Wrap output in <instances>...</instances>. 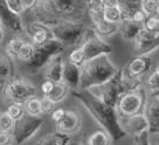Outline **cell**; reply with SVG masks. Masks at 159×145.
I'll return each mask as SVG.
<instances>
[{
	"mask_svg": "<svg viewBox=\"0 0 159 145\" xmlns=\"http://www.w3.org/2000/svg\"><path fill=\"white\" fill-rule=\"evenodd\" d=\"M71 95L84 105L102 130H104L112 140H120L126 136L119 125V117L115 108L103 103L91 94L90 90H75Z\"/></svg>",
	"mask_w": 159,
	"mask_h": 145,
	"instance_id": "1",
	"label": "cell"
},
{
	"mask_svg": "<svg viewBox=\"0 0 159 145\" xmlns=\"http://www.w3.org/2000/svg\"><path fill=\"white\" fill-rule=\"evenodd\" d=\"M120 68H118L108 55H102L87 61L81 67V82L79 90H90L110 81Z\"/></svg>",
	"mask_w": 159,
	"mask_h": 145,
	"instance_id": "2",
	"label": "cell"
},
{
	"mask_svg": "<svg viewBox=\"0 0 159 145\" xmlns=\"http://www.w3.org/2000/svg\"><path fill=\"white\" fill-rule=\"evenodd\" d=\"M142 88L143 87L140 80H130L124 75L123 69H119L118 73L111 80L104 84L90 89V91L103 103L116 109L117 102L124 94Z\"/></svg>",
	"mask_w": 159,
	"mask_h": 145,
	"instance_id": "3",
	"label": "cell"
},
{
	"mask_svg": "<svg viewBox=\"0 0 159 145\" xmlns=\"http://www.w3.org/2000/svg\"><path fill=\"white\" fill-rule=\"evenodd\" d=\"M46 27H48L55 40L60 41L65 47H79L85 38L88 29L79 21L63 20L60 18L39 19Z\"/></svg>",
	"mask_w": 159,
	"mask_h": 145,
	"instance_id": "4",
	"label": "cell"
},
{
	"mask_svg": "<svg viewBox=\"0 0 159 145\" xmlns=\"http://www.w3.org/2000/svg\"><path fill=\"white\" fill-rule=\"evenodd\" d=\"M65 49V46L55 39L47 41L42 46L35 47L33 56L30 57V60L28 62H26V70L28 73H32V74L38 73L43 67H47V65L56 56L62 55Z\"/></svg>",
	"mask_w": 159,
	"mask_h": 145,
	"instance_id": "5",
	"label": "cell"
},
{
	"mask_svg": "<svg viewBox=\"0 0 159 145\" xmlns=\"http://www.w3.org/2000/svg\"><path fill=\"white\" fill-rule=\"evenodd\" d=\"M36 93L35 85L24 77H11L4 85V95L12 103L24 105L32 97H35Z\"/></svg>",
	"mask_w": 159,
	"mask_h": 145,
	"instance_id": "6",
	"label": "cell"
},
{
	"mask_svg": "<svg viewBox=\"0 0 159 145\" xmlns=\"http://www.w3.org/2000/svg\"><path fill=\"white\" fill-rule=\"evenodd\" d=\"M146 100H148L146 93L143 88L129 91L118 100L116 105V111L119 117H128V116L143 114Z\"/></svg>",
	"mask_w": 159,
	"mask_h": 145,
	"instance_id": "7",
	"label": "cell"
},
{
	"mask_svg": "<svg viewBox=\"0 0 159 145\" xmlns=\"http://www.w3.org/2000/svg\"><path fill=\"white\" fill-rule=\"evenodd\" d=\"M38 8L46 11L47 13L57 16H66L65 20H75V15L83 14V8L81 2L74 0H54V1H40Z\"/></svg>",
	"mask_w": 159,
	"mask_h": 145,
	"instance_id": "8",
	"label": "cell"
},
{
	"mask_svg": "<svg viewBox=\"0 0 159 145\" xmlns=\"http://www.w3.org/2000/svg\"><path fill=\"white\" fill-rule=\"evenodd\" d=\"M45 120L42 117H33L25 114L21 118L14 122V128L12 130V136L15 145H21L30 140L33 136L41 129Z\"/></svg>",
	"mask_w": 159,
	"mask_h": 145,
	"instance_id": "9",
	"label": "cell"
},
{
	"mask_svg": "<svg viewBox=\"0 0 159 145\" xmlns=\"http://www.w3.org/2000/svg\"><path fill=\"white\" fill-rule=\"evenodd\" d=\"M81 48L83 50L85 56V62L94 60L96 57L102 55H109L112 52V47L97 36L94 30H88L83 42L81 43Z\"/></svg>",
	"mask_w": 159,
	"mask_h": 145,
	"instance_id": "10",
	"label": "cell"
},
{
	"mask_svg": "<svg viewBox=\"0 0 159 145\" xmlns=\"http://www.w3.org/2000/svg\"><path fill=\"white\" fill-rule=\"evenodd\" d=\"M152 67V55H136L123 68L124 75L130 80H140Z\"/></svg>",
	"mask_w": 159,
	"mask_h": 145,
	"instance_id": "11",
	"label": "cell"
},
{
	"mask_svg": "<svg viewBox=\"0 0 159 145\" xmlns=\"http://www.w3.org/2000/svg\"><path fill=\"white\" fill-rule=\"evenodd\" d=\"M119 125L122 130L126 134V136H131V137L149 131V123L144 114L128 116V117H119Z\"/></svg>",
	"mask_w": 159,
	"mask_h": 145,
	"instance_id": "12",
	"label": "cell"
},
{
	"mask_svg": "<svg viewBox=\"0 0 159 145\" xmlns=\"http://www.w3.org/2000/svg\"><path fill=\"white\" fill-rule=\"evenodd\" d=\"M159 49V35H153L142 29L134 41V50L137 55H152Z\"/></svg>",
	"mask_w": 159,
	"mask_h": 145,
	"instance_id": "13",
	"label": "cell"
},
{
	"mask_svg": "<svg viewBox=\"0 0 159 145\" xmlns=\"http://www.w3.org/2000/svg\"><path fill=\"white\" fill-rule=\"evenodd\" d=\"M25 32L28 34L30 42L34 47H39L46 43L47 41L54 39L53 34L48 27H46L40 20H36L30 25L25 26Z\"/></svg>",
	"mask_w": 159,
	"mask_h": 145,
	"instance_id": "14",
	"label": "cell"
},
{
	"mask_svg": "<svg viewBox=\"0 0 159 145\" xmlns=\"http://www.w3.org/2000/svg\"><path fill=\"white\" fill-rule=\"evenodd\" d=\"M0 20L4 25V28H7L13 33L21 34L25 32V25L21 15L11 12L5 5V1H0Z\"/></svg>",
	"mask_w": 159,
	"mask_h": 145,
	"instance_id": "15",
	"label": "cell"
},
{
	"mask_svg": "<svg viewBox=\"0 0 159 145\" xmlns=\"http://www.w3.org/2000/svg\"><path fill=\"white\" fill-rule=\"evenodd\" d=\"M89 15L90 19L94 22V32L102 40L105 41L107 39H110V38L115 36L117 33H119V25H115V24H110L108 21H105L103 18V13Z\"/></svg>",
	"mask_w": 159,
	"mask_h": 145,
	"instance_id": "16",
	"label": "cell"
},
{
	"mask_svg": "<svg viewBox=\"0 0 159 145\" xmlns=\"http://www.w3.org/2000/svg\"><path fill=\"white\" fill-rule=\"evenodd\" d=\"M149 123V134H159V98L150 96L143 111Z\"/></svg>",
	"mask_w": 159,
	"mask_h": 145,
	"instance_id": "17",
	"label": "cell"
},
{
	"mask_svg": "<svg viewBox=\"0 0 159 145\" xmlns=\"http://www.w3.org/2000/svg\"><path fill=\"white\" fill-rule=\"evenodd\" d=\"M81 129V118L77 112L73 110H66L63 118L56 123V130L60 134L69 136Z\"/></svg>",
	"mask_w": 159,
	"mask_h": 145,
	"instance_id": "18",
	"label": "cell"
},
{
	"mask_svg": "<svg viewBox=\"0 0 159 145\" xmlns=\"http://www.w3.org/2000/svg\"><path fill=\"white\" fill-rule=\"evenodd\" d=\"M80 82H81V68L66 60L62 83H65L69 89L75 91L80 89Z\"/></svg>",
	"mask_w": 159,
	"mask_h": 145,
	"instance_id": "19",
	"label": "cell"
},
{
	"mask_svg": "<svg viewBox=\"0 0 159 145\" xmlns=\"http://www.w3.org/2000/svg\"><path fill=\"white\" fill-rule=\"evenodd\" d=\"M66 60L63 56H56L55 59L50 61L45 69L46 80L52 81L53 83H62V76H63V68H65Z\"/></svg>",
	"mask_w": 159,
	"mask_h": 145,
	"instance_id": "20",
	"label": "cell"
},
{
	"mask_svg": "<svg viewBox=\"0 0 159 145\" xmlns=\"http://www.w3.org/2000/svg\"><path fill=\"white\" fill-rule=\"evenodd\" d=\"M103 18L105 21L115 25H120L122 22V8L119 1H107L103 11Z\"/></svg>",
	"mask_w": 159,
	"mask_h": 145,
	"instance_id": "21",
	"label": "cell"
},
{
	"mask_svg": "<svg viewBox=\"0 0 159 145\" xmlns=\"http://www.w3.org/2000/svg\"><path fill=\"white\" fill-rule=\"evenodd\" d=\"M142 29H143V26L134 24L132 21L122 22L119 25V34L122 35V38L124 40L132 41V42L134 41V39L137 38V35L139 34V32Z\"/></svg>",
	"mask_w": 159,
	"mask_h": 145,
	"instance_id": "22",
	"label": "cell"
},
{
	"mask_svg": "<svg viewBox=\"0 0 159 145\" xmlns=\"http://www.w3.org/2000/svg\"><path fill=\"white\" fill-rule=\"evenodd\" d=\"M84 145H112V139L104 130L99 129L87 136Z\"/></svg>",
	"mask_w": 159,
	"mask_h": 145,
	"instance_id": "23",
	"label": "cell"
},
{
	"mask_svg": "<svg viewBox=\"0 0 159 145\" xmlns=\"http://www.w3.org/2000/svg\"><path fill=\"white\" fill-rule=\"evenodd\" d=\"M70 142L71 139L69 136L60 134V132H54L41 138L35 145H68Z\"/></svg>",
	"mask_w": 159,
	"mask_h": 145,
	"instance_id": "24",
	"label": "cell"
},
{
	"mask_svg": "<svg viewBox=\"0 0 159 145\" xmlns=\"http://www.w3.org/2000/svg\"><path fill=\"white\" fill-rule=\"evenodd\" d=\"M120 8H122V22L132 21L134 13L140 10V1H123L120 2Z\"/></svg>",
	"mask_w": 159,
	"mask_h": 145,
	"instance_id": "25",
	"label": "cell"
},
{
	"mask_svg": "<svg viewBox=\"0 0 159 145\" xmlns=\"http://www.w3.org/2000/svg\"><path fill=\"white\" fill-rule=\"evenodd\" d=\"M13 66L8 56L0 53V83H6L12 77Z\"/></svg>",
	"mask_w": 159,
	"mask_h": 145,
	"instance_id": "26",
	"label": "cell"
},
{
	"mask_svg": "<svg viewBox=\"0 0 159 145\" xmlns=\"http://www.w3.org/2000/svg\"><path fill=\"white\" fill-rule=\"evenodd\" d=\"M69 94V88L65 84V83H56L54 85V88L52 90L49 95L47 96L53 103H60L62 101L66 100V97ZM46 97V96H45Z\"/></svg>",
	"mask_w": 159,
	"mask_h": 145,
	"instance_id": "27",
	"label": "cell"
},
{
	"mask_svg": "<svg viewBox=\"0 0 159 145\" xmlns=\"http://www.w3.org/2000/svg\"><path fill=\"white\" fill-rule=\"evenodd\" d=\"M35 47L33 46V43L30 41L22 40L21 45H20L18 53H16V59L20 61H24V62H28L30 60V57L34 54Z\"/></svg>",
	"mask_w": 159,
	"mask_h": 145,
	"instance_id": "28",
	"label": "cell"
},
{
	"mask_svg": "<svg viewBox=\"0 0 159 145\" xmlns=\"http://www.w3.org/2000/svg\"><path fill=\"white\" fill-rule=\"evenodd\" d=\"M25 114L33 117H41L42 111H41V98L39 97H32L24 104Z\"/></svg>",
	"mask_w": 159,
	"mask_h": 145,
	"instance_id": "29",
	"label": "cell"
},
{
	"mask_svg": "<svg viewBox=\"0 0 159 145\" xmlns=\"http://www.w3.org/2000/svg\"><path fill=\"white\" fill-rule=\"evenodd\" d=\"M143 29L153 35H159V14H153L146 16L143 22Z\"/></svg>",
	"mask_w": 159,
	"mask_h": 145,
	"instance_id": "30",
	"label": "cell"
},
{
	"mask_svg": "<svg viewBox=\"0 0 159 145\" xmlns=\"http://www.w3.org/2000/svg\"><path fill=\"white\" fill-rule=\"evenodd\" d=\"M70 63H73V65L77 66V67H82V66L85 63V56H84V53H83V50L81 48V46L79 47H75L73 49L69 52V54H68V60Z\"/></svg>",
	"mask_w": 159,
	"mask_h": 145,
	"instance_id": "31",
	"label": "cell"
},
{
	"mask_svg": "<svg viewBox=\"0 0 159 145\" xmlns=\"http://www.w3.org/2000/svg\"><path fill=\"white\" fill-rule=\"evenodd\" d=\"M14 122L10 116L5 112H0V132L11 134L14 128Z\"/></svg>",
	"mask_w": 159,
	"mask_h": 145,
	"instance_id": "32",
	"label": "cell"
},
{
	"mask_svg": "<svg viewBox=\"0 0 159 145\" xmlns=\"http://www.w3.org/2000/svg\"><path fill=\"white\" fill-rule=\"evenodd\" d=\"M6 114L10 116L13 120H18L25 115V109L24 105L18 104V103H11L6 110Z\"/></svg>",
	"mask_w": 159,
	"mask_h": 145,
	"instance_id": "33",
	"label": "cell"
},
{
	"mask_svg": "<svg viewBox=\"0 0 159 145\" xmlns=\"http://www.w3.org/2000/svg\"><path fill=\"white\" fill-rule=\"evenodd\" d=\"M21 42H22V39H20V38H13L7 42L6 55L10 59H16V53H18V49H19Z\"/></svg>",
	"mask_w": 159,
	"mask_h": 145,
	"instance_id": "34",
	"label": "cell"
},
{
	"mask_svg": "<svg viewBox=\"0 0 159 145\" xmlns=\"http://www.w3.org/2000/svg\"><path fill=\"white\" fill-rule=\"evenodd\" d=\"M85 5H87L89 14H97V13H103L107 1L105 0H91V1L85 2Z\"/></svg>",
	"mask_w": 159,
	"mask_h": 145,
	"instance_id": "35",
	"label": "cell"
},
{
	"mask_svg": "<svg viewBox=\"0 0 159 145\" xmlns=\"http://www.w3.org/2000/svg\"><path fill=\"white\" fill-rule=\"evenodd\" d=\"M5 5L11 12H13L15 14L21 15L22 13H25L24 7L21 5V0H5Z\"/></svg>",
	"mask_w": 159,
	"mask_h": 145,
	"instance_id": "36",
	"label": "cell"
},
{
	"mask_svg": "<svg viewBox=\"0 0 159 145\" xmlns=\"http://www.w3.org/2000/svg\"><path fill=\"white\" fill-rule=\"evenodd\" d=\"M55 110V103H53L48 97H42L41 98V111L46 115H52V112Z\"/></svg>",
	"mask_w": 159,
	"mask_h": 145,
	"instance_id": "37",
	"label": "cell"
},
{
	"mask_svg": "<svg viewBox=\"0 0 159 145\" xmlns=\"http://www.w3.org/2000/svg\"><path fill=\"white\" fill-rule=\"evenodd\" d=\"M149 135H150L149 131H146V132H143V134H140L138 136L132 137V143H131V145H151Z\"/></svg>",
	"mask_w": 159,
	"mask_h": 145,
	"instance_id": "38",
	"label": "cell"
},
{
	"mask_svg": "<svg viewBox=\"0 0 159 145\" xmlns=\"http://www.w3.org/2000/svg\"><path fill=\"white\" fill-rule=\"evenodd\" d=\"M14 139L12 134H6V132H0V145H13Z\"/></svg>",
	"mask_w": 159,
	"mask_h": 145,
	"instance_id": "39",
	"label": "cell"
},
{
	"mask_svg": "<svg viewBox=\"0 0 159 145\" xmlns=\"http://www.w3.org/2000/svg\"><path fill=\"white\" fill-rule=\"evenodd\" d=\"M55 83H53L52 81H48L46 80L43 83H42V85H41V91H42V94H43V96H47L49 95L50 93H52V90H53V88H54Z\"/></svg>",
	"mask_w": 159,
	"mask_h": 145,
	"instance_id": "40",
	"label": "cell"
},
{
	"mask_svg": "<svg viewBox=\"0 0 159 145\" xmlns=\"http://www.w3.org/2000/svg\"><path fill=\"white\" fill-rule=\"evenodd\" d=\"M66 114V110L65 109H62V108H57V109H55L53 112H52V120H54L55 123H59L60 120L63 118V116Z\"/></svg>",
	"mask_w": 159,
	"mask_h": 145,
	"instance_id": "41",
	"label": "cell"
},
{
	"mask_svg": "<svg viewBox=\"0 0 159 145\" xmlns=\"http://www.w3.org/2000/svg\"><path fill=\"white\" fill-rule=\"evenodd\" d=\"M4 39H5V30L0 29V43H2Z\"/></svg>",
	"mask_w": 159,
	"mask_h": 145,
	"instance_id": "42",
	"label": "cell"
},
{
	"mask_svg": "<svg viewBox=\"0 0 159 145\" xmlns=\"http://www.w3.org/2000/svg\"><path fill=\"white\" fill-rule=\"evenodd\" d=\"M0 29H4V25H2V22L0 20Z\"/></svg>",
	"mask_w": 159,
	"mask_h": 145,
	"instance_id": "43",
	"label": "cell"
},
{
	"mask_svg": "<svg viewBox=\"0 0 159 145\" xmlns=\"http://www.w3.org/2000/svg\"><path fill=\"white\" fill-rule=\"evenodd\" d=\"M68 145H79V144H76V143H74V142H70Z\"/></svg>",
	"mask_w": 159,
	"mask_h": 145,
	"instance_id": "44",
	"label": "cell"
},
{
	"mask_svg": "<svg viewBox=\"0 0 159 145\" xmlns=\"http://www.w3.org/2000/svg\"><path fill=\"white\" fill-rule=\"evenodd\" d=\"M158 68H159V66H158Z\"/></svg>",
	"mask_w": 159,
	"mask_h": 145,
	"instance_id": "45",
	"label": "cell"
},
{
	"mask_svg": "<svg viewBox=\"0 0 159 145\" xmlns=\"http://www.w3.org/2000/svg\"><path fill=\"white\" fill-rule=\"evenodd\" d=\"M158 98H159V97H158Z\"/></svg>",
	"mask_w": 159,
	"mask_h": 145,
	"instance_id": "46",
	"label": "cell"
}]
</instances>
